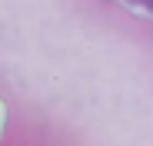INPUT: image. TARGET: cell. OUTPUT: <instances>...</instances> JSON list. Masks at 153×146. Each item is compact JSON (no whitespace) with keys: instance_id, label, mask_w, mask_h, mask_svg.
<instances>
[{"instance_id":"cell-1","label":"cell","mask_w":153,"mask_h":146,"mask_svg":"<svg viewBox=\"0 0 153 146\" xmlns=\"http://www.w3.org/2000/svg\"><path fill=\"white\" fill-rule=\"evenodd\" d=\"M123 4L140 17H153V0H123Z\"/></svg>"},{"instance_id":"cell-2","label":"cell","mask_w":153,"mask_h":146,"mask_svg":"<svg viewBox=\"0 0 153 146\" xmlns=\"http://www.w3.org/2000/svg\"><path fill=\"white\" fill-rule=\"evenodd\" d=\"M4 119H7V106H4V100H0V133H4Z\"/></svg>"}]
</instances>
